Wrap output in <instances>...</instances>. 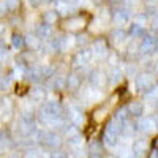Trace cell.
Listing matches in <instances>:
<instances>
[{"instance_id": "7a4b0ae2", "label": "cell", "mask_w": 158, "mask_h": 158, "mask_svg": "<svg viewBox=\"0 0 158 158\" xmlns=\"http://www.w3.org/2000/svg\"><path fill=\"white\" fill-rule=\"evenodd\" d=\"M89 79H90V84L94 85L95 89H101V87H104L108 84V81H106V74H104L103 71H92L90 73V76H89Z\"/></svg>"}, {"instance_id": "8d00e7d4", "label": "cell", "mask_w": 158, "mask_h": 158, "mask_svg": "<svg viewBox=\"0 0 158 158\" xmlns=\"http://www.w3.org/2000/svg\"><path fill=\"white\" fill-rule=\"evenodd\" d=\"M136 73V68L135 67H128V70H127V74L130 76V74H135Z\"/></svg>"}, {"instance_id": "9c48e42d", "label": "cell", "mask_w": 158, "mask_h": 158, "mask_svg": "<svg viewBox=\"0 0 158 158\" xmlns=\"http://www.w3.org/2000/svg\"><path fill=\"white\" fill-rule=\"evenodd\" d=\"M90 59H92V52L89 49H82L74 56V63L79 65V67H84V65H87L90 62Z\"/></svg>"}, {"instance_id": "60d3db41", "label": "cell", "mask_w": 158, "mask_h": 158, "mask_svg": "<svg viewBox=\"0 0 158 158\" xmlns=\"http://www.w3.org/2000/svg\"><path fill=\"white\" fill-rule=\"evenodd\" d=\"M146 2H149V3H155L156 0H146Z\"/></svg>"}, {"instance_id": "7c38bea8", "label": "cell", "mask_w": 158, "mask_h": 158, "mask_svg": "<svg viewBox=\"0 0 158 158\" xmlns=\"http://www.w3.org/2000/svg\"><path fill=\"white\" fill-rule=\"evenodd\" d=\"M127 109H128V114H130V115L141 117L142 112H144V104H142L141 101H131L128 106H127Z\"/></svg>"}, {"instance_id": "2e32d148", "label": "cell", "mask_w": 158, "mask_h": 158, "mask_svg": "<svg viewBox=\"0 0 158 158\" xmlns=\"http://www.w3.org/2000/svg\"><path fill=\"white\" fill-rule=\"evenodd\" d=\"M133 153L135 155H144L146 153V150H147V142H146V139H136L135 142H133Z\"/></svg>"}, {"instance_id": "484cf974", "label": "cell", "mask_w": 158, "mask_h": 158, "mask_svg": "<svg viewBox=\"0 0 158 158\" xmlns=\"http://www.w3.org/2000/svg\"><path fill=\"white\" fill-rule=\"evenodd\" d=\"M41 77H43L41 70L33 68V70H30V71H29V79H30V81H33V82H40V81H41Z\"/></svg>"}, {"instance_id": "3957f363", "label": "cell", "mask_w": 158, "mask_h": 158, "mask_svg": "<svg viewBox=\"0 0 158 158\" xmlns=\"http://www.w3.org/2000/svg\"><path fill=\"white\" fill-rule=\"evenodd\" d=\"M136 85H138V89H141V90H150L152 87H153V77L150 76V74H139L138 77H136Z\"/></svg>"}, {"instance_id": "8fae6325", "label": "cell", "mask_w": 158, "mask_h": 158, "mask_svg": "<svg viewBox=\"0 0 158 158\" xmlns=\"http://www.w3.org/2000/svg\"><path fill=\"white\" fill-rule=\"evenodd\" d=\"M68 38L67 36H57L54 38V41H52V49L56 52H65L68 48Z\"/></svg>"}, {"instance_id": "ffe728a7", "label": "cell", "mask_w": 158, "mask_h": 158, "mask_svg": "<svg viewBox=\"0 0 158 158\" xmlns=\"http://www.w3.org/2000/svg\"><path fill=\"white\" fill-rule=\"evenodd\" d=\"M24 41H25V44H27L32 51H35V49H38V48H40V38H38V36L27 35V36L24 38Z\"/></svg>"}, {"instance_id": "f546056e", "label": "cell", "mask_w": 158, "mask_h": 158, "mask_svg": "<svg viewBox=\"0 0 158 158\" xmlns=\"http://www.w3.org/2000/svg\"><path fill=\"white\" fill-rule=\"evenodd\" d=\"M32 98L33 100H43L44 98V90H41V89H32Z\"/></svg>"}, {"instance_id": "ac0fdd59", "label": "cell", "mask_w": 158, "mask_h": 158, "mask_svg": "<svg viewBox=\"0 0 158 158\" xmlns=\"http://www.w3.org/2000/svg\"><path fill=\"white\" fill-rule=\"evenodd\" d=\"M18 130H19V133L22 136H30L33 131H35L33 123L32 122H25V120H21V125L18 127Z\"/></svg>"}, {"instance_id": "4fadbf2b", "label": "cell", "mask_w": 158, "mask_h": 158, "mask_svg": "<svg viewBox=\"0 0 158 158\" xmlns=\"http://www.w3.org/2000/svg\"><path fill=\"white\" fill-rule=\"evenodd\" d=\"M65 85L68 87V90H77L81 87V77L76 73H71L67 79H65Z\"/></svg>"}, {"instance_id": "5bb4252c", "label": "cell", "mask_w": 158, "mask_h": 158, "mask_svg": "<svg viewBox=\"0 0 158 158\" xmlns=\"http://www.w3.org/2000/svg\"><path fill=\"white\" fill-rule=\"evenodd\" d=\"M125 38H127V33H125L123 30L115 29V30H112L111 35H109V41H111L112 44L118 46V44H122V43L125 41Z\"/></svg>"}, {"instance_id": "5b68a950", "label": "cell", "mask_w": 158, "mask_h": 158, "mask_svg": "<svg viewBox=\"0 0 158 158\" xmlns=\"http://www.w3.org/2000/svg\"><path fill=\"white\" fill-rule=\"evenodd\" d=\"M52 33H54L52 25L48 24V22H44V21H43V24H40L38 27H36V36L40 40H48V38L52 36Z\"/></svg>"}, {"instance_id": "f1b7e54d", "label": "cell", "mask_w": 158, "mask_h": 158, "mask_svg": "<svg viewBox=\"0 0 158 158\" xmlns=\"http://www.w3.org/2000/svg\"><path fill=\"white\" fill-rule=\"evenodd\" d=\"M11 81H13V77H11V76L3 77L2 81H0V90H6V89H10V87H11Z\"/></svg>"}, {"instance_id": "e575fe53", "label": "cell", "mask_w": 158, "mask_h": 158, "mask_svg": "<svg viewBox=\"0 0 158 158\" xmlns=\"http://www.w3.org/2000/svg\"><path fill=\"white\" fill-rule=\"evenodd\" d=\"M5 11H6V6H5V3H3V0H0V16H3Z\"/></svg>"}, {"instance_id": "83f0119b", "label": "cell", "mask_w": 158, "mask_h": 158, "mask_svg": "<svg viewBox=\"0 0 158 158\" xmlns=\"http://www.w3.org/2000/svg\"><path fill=\"white\" fill-rule=\"evenodd\" d=\"M3 3H5L6 10H10V11H16V10L19 8L21 0H3Z\"/></svg>"}, {"instance_id": "e0dca14e", "label": "cell", "mask_w": 158, "mask_h": 158, "mask_svg": "<svg viewBox=\"0 0 158 158\" xmlns=\"http://www.w3.org/2000/svg\"><path fill=\"white\" fill-rule=\"evenodd\" d=\"M138 125H139V130H141V131H146V133H149V131H152V130L155 128V120H153V118H150V117L141 118Z\"/></svg>"}, {"instance_id": "44dd1931", "label": "cell", "mask_w": 158, "mask_h": 158, "mask_svg": "<svg viewBox=\"0 0 158 158\" xmlns=\"http://www.w3.org/2000/svg\"><path fill=\"white\" fill-rule=\"evenodd\" d=\"M128 117H130V114H128V109H127V108H120V109H118V111L115 112L114 120H115L117 123H122V122L128 120Z\"/></svg>"}, {"instance_id": "d590c367", "label": "cell", "mask_w": 158, "mask_h": 158, "mask_svg": "<svg viewBox=\"0 0 158 158\" xmlns=\"http://www.w3.org/2000/svg\"><path fill=\"white\" fill-rule=\"evenodd\" d=\"M41 2H43V0H29V3H30L32 6H38Z\"/></svg>"}, {"instance_id": "cb8c5ba5", "label": "cell", "mask_w": 158, "mask_h": 158, "mask_svg": "<svg viewBox=\"0 0 158 158\" xmlns=\"http://www.w3.org/2000/svg\"><path fill=\"white\" fill-rule=\"evenodd\" d=\"M89 152H90V155L92 156H100L101 155V152H103V149H101V144L98 142V141H94V142H90V146H89Z\"/></svg>"}, {"instance_id": "277c9868", "label": "cell", "mask_w": 158, "mask_h": 158, "mask_svg": "<svg viewBox=\"0 0 158 158\" xmlns=\"http://www.w3.org/2000/svg\"><path fill=\"white\" fill-rule=\"evenodd\" d=\"M130 19H131V13H130V10L128 8H118V10H115V13H114V22L115 24H127V22H130Z\"/></svg>"}, {"instance_id": "f35d334b", "label": "cell", "mask_w": 158, "mask_h": 158, "mask_svg": "<svg viewBox=\"0 0 158 158\" xmlns=\"http://www.w3.org/2000/svg\"><path fill=\"white\" fill-rule=\"evenodd\" d=\"M153 68H155V70L158 71V62H155V65H153Z\"/></svg>"}, {"instance_id": "4dcf8cb0", "label": "cell", "mask_w": 158, "mask_h": 158, "mask_svg": "<svg viewBox=\"0 0 158 158\" xmlns=\"http://www.w3.org/2000/svg\"><path fill=\"white\" fill-rule=\"evenodd\" d=\"M21 120L32 122V120H33V112H32V111H24V112H22V115H21Z\"/></svg>"}, {"instance_id": "74e56055", "label": "cell", "mask_w": 158, "mask_h": 158, "mask_svg": "<svg viewBox=\"0 0 158 158\" xmlns=\"http://www.w3.org/2000/svg\"><path fill=\"white\" fill-rule=\"evenodd\" d=\"M85 38H87V36H84V35H82V36H77V43H79V44L85 43Z\"/></svg>"}, {"instance_id": "52a82bcc", "label": "cell", "mask_w": 158, "mask_h": 158, "mask_svg": "<svg viewBox=\"0 0 158 158\" xmlns=\"http://www.w3.org/2000/svg\"><path fill=\"white\" fill-rule=\"evenodd\" d=\"M43 109L48 112V115L49 117H60L62 114H63V111H62V108L59 106V104L56 103V101H48L44 106H43Z\"/></svg>"}, {"instance_id": "9a60e30c", "label": "cell", "mask_w": 158, "mask_h": 158, "mask_svg": "<svg viewBox=\"0 0 158 158\" xmlns=\"http://www.w3.org/2000/svg\"><path fill=\"white\" fill-rule=\"evenodd\" d=\"M103 142L106 144L108 147H115L117 144H118V135H115V133H111V131H104Z\"/></svg>"}, {"instance_id": "8992f818", "label": "cell", "mask_w": 158, "mask_h": 158, "mask_svg": "<svg viewBox=\"0 0 158 158\" xmlns=\"http://www.w3.org/2000/svg\"><path fill=\"white\" fill-rule=\"evenodd\" d=\"M41 141L46 147H51V149H54L57 147L59 144H60V138L57 133H43L41 135Z\"/></svg>"}, {"instance_id": "bcb514c9", "label": "cell", "mask_w": 158, "mask_h": 158, "mask_svg": "<svg viewBox=\"0 0 158 158\" xmlns=\"http://www.w3.org/2000/svg\"><path fill=\"white\" fill-rule=\"evenodd\" d=\"M94 2H95V3H100V2H103V0H94Z\"/></svg>"}, {"instance_id": "7dc6e473", "label": "cell", "mask_w": 158, "mask_h": 158, "mask_svg": "<svg viewBox=\"0 0 158 158\" xmlns=\"http://www.w3.org/2000/svg\"><path fill=\"white\" fill-rule=\"evenodd\" d=\"M111 2H118V0H111Z\"/></svg>"}, {"instance_id": "ba28073f", "label": "cell", "mask_w": 158, "mask_h": 158, "mask_svg": "<svg viewBox=\"0 0 158 158\" xmlns=\"http://www.w3.org/2000/svg\"><path fill=\"white\" fill-rule=\"evenodd\" d=\"M85 25V19L82 16H74V18H70L67 22H65V27L70 29V30H79Z\"/></svg>"}, {"instance_id": "836d02e7", "label": "cell", "mask_w": 158, "mask_h": 158, "mask_svg": "<svg viewBox=\"0 0 158 158\" xmlns=\"http://www.w3.org/2000/svg\"><path fill=\"white\" fill-rule=\"evenodd\" d=\"M6 54V48H5V41L0 40V57H3Z\"/></svg>"}, {"instance_id": "ee69618b", "label": "cell", "mask_w": 158, "mask_h": 158, "mask_svg": "<svg viewBox=\"0 0 158 158\" xmlns=\"http://www.w3.org/2000/svg\"><path fill=\"white\" fill-rule=\"evenodd\" d=\"M155 147H158V138H156V141H155Z\"/></svg>"}, {"instance_id": "6da1fadb", "label": "cell", "mask_w": 158, "mask_h": 158, "mask_svg": "<svg viewBox=\"0 0 158 158\" xmlns=\"http://www.w3.org/2000/svg\"><path fill=\"white\" fill-rule=\"evenodd\" d=\"M155 44H156V38L153 35H146L142 38V41H141V46H139V51L142 52V54H152V52L155 51Z\"/></svg>"}, {"instance_id": "d6986e66", "label": "cell", "mask_w": 158, "mask_h": 158, "mask_svg": "<svg viewBox=\"0 0 158 158\" xmlns=\"http://www.w3.org/2000/svg\"><path fill=\"white\" fill-rule=\"evenodd\" d=\"M130 35L133 36V38H139V36H144V25L133 22V24L130 25Z\"/></svg>"}, {"instance_id": "b9f144b4", "label": "cell", "mask_w": 158, "mask_h": 158, "mask_svg": "<svg viewBox=\"0 0 158 158\" xmlns=\"http://www.w3.org/2000/svg\"><path fill=\"white\" fill-rule=\"evenodd\" d=\"M3 136H5V135H3V131H0V139H2Z\"/></svg>"}, {"instance_id": "7bdbcfd3", "label": "cell", "mask_w": 158, "mask_h": 158, "mask_svg": "<svg viewBox=\"0 0 158 158\" xmlns=\"http://www.w3.org/2000/svg\"><path fill=\"white\" fill-rule=\"evenodd\" d=\"M2 30H3V25H2V24H0V33H2Z\"/></svg>"}, {"instance_id": "d6a6232c", "label": "cell", "mask_w": 158, "mask_h": 158, "mask_svg": "<svg viewBox=\"0 0 158 158\" xmlns=\"http://www.w3.org/2000/svg\"><path fill=\"white\" fill-rule=\"evenodd\" d=\"M146 21H147V16L146 15H138L135 18V22L136 24H141V25H146Z\"/></svg>"}, {"instance_id": "d4e9b609", "label": "cell", "mask_w": 158, "mask_h": 158, "mask_svg": "<svg viewBox=\"0 0 158 158\" xmlns=\"http://www.w3.org/2000/svg\"><path fill=\"white\" fill-rule=\"evenodd\" d=\"M68 144H70V149H73V150H77L79 147L82 146V139H81V136L73 135V136H70V139H68Z\"/></svg>"}, {"instance_id": "603a6c76", "label": "cell", "mask_w": 158, "mask_h": 158, "mask_svg": "<svg viewBox=\"0 0 158 158\" xmlns=\"http://www.w3.org/2000/svg\"><path fill=\"white\" fill-rule=\"evenodd\" d=\"M57 19H59V13L57 11H46L44 16H43V21L51 24V25H54L57 22Z\"/></svg>"}, {"instance_id": "4316f807", "label": "cell", "mask_w": 158, "mask_h": 158, "mask_svg": "<svg viewBox=\"0 0 158 158\" xmlns=\"http://www.w3.org/2000/svg\"><path fill=\"white\" fill-rule=\"evenodd\" d=\"M11 41H13V46H15L16 49H22L24 46H25V41H24V38L21 36V35H18V33H15V35H13V40H11Z\"/></svg>"}, {"instance_id": "30bf717a", "label": "cell", "mask_w": 158, "mask_h": 158, "mask_svg": "<svg viewBox=\"0 0 158 158\" xmlns=\"http://www.w3.org/2000/svg\"><path fill=\"white\" fill-rule=\"evenodd\" d=\"M122 77H123V73H122L120 68H112V70H109V73L106 74V81H108V84L114 85V84L120 82Z\"/></svg>"}, {"instance_id": "1f68e13d", "label": "cell", "mask_w": 158, "mask_h": 158, "mask_svg": "<svg viewBox=\"0 0 158 158\" xmlns=\"http://www.w3.org/2000/svg\"><path fill=\"white\" fill-rule=\"evenodd\" d=\"M54 87H56V89H59V90H60V89H63V87H65V79L57 76V77H56V81H54Z\"/></svg>"}, {"instance_id": "f6af8a7d", "label": "cell", "mask_w": 158, "mask_h": 158, "mask_svg": "<svg viewBox=\"0 0 158 158\" xmlns=\"http://www.w3.org/2000/svg\"><path fill=\"white\" fill-rule=\"evenodd\" d=\"M43 2H44V3H49V2H52V0H43Z\"/></svg>"}, {"instance_id": "ab89813d", "label": "cell", "mask_w": 158, "mask_h": 158, "mask_svg": "<svg viewBox=\"0 0 158 158\" xmlns=\"http://www.w3.org/2000/svg\"><path fill=\"white\" fill-rule=\"evenodd\" d=\"M155 51L158 52V38H156V44H155Z\"/></svg>"}, {"instance_id": "7402d4cb", "label": "cell", "mask_w": 158, "mask_h": 158, "mask_svg": "<svg viewBox=\"0 0 158 158\" xmlns=\"http://www.w3.org/2000/svg\"><path fill=\"white\" fill-rule=\"evenodd\" d=\"M106 41H104V40H95V43H94V52L95 54H104V52H106Z\"/></svg>"}, {"instance_id": "c3c4849f", "label": "cell", "mask_w": 158, "mask_h": 158, "mask_svg": "<svg viewBox=\"0 0 158 158\" xmlns=\"http://www.w3.org/2000/svg\"><path fill=\"white\" fill-rule=\"evenodd\" d=\"M0 74H2V67H0Z\"/></svg>"}]
</instances>
